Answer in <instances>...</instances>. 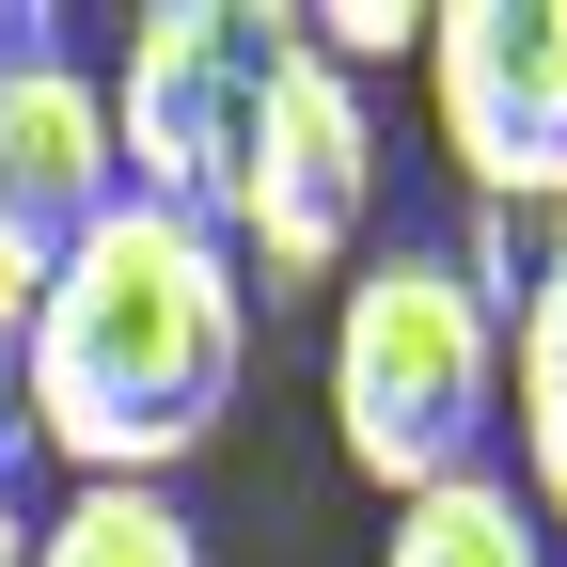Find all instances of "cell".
Listing matches in <instances>:
<instances>
[{
  "mask_svg": "<svg viewBox=\"0 0 567 567\" xmlns=\"http://www.w3.org/2000/svg\"><path fill=\"white\" fill-rule=\"evenodd\" d=\"M252 379V284L205 221H158V205H111L48 252V300H32V442L80 473V488H158L237 425Z\"/></svg>",
  "mask_w": 567,
  "mask_h": 567,
  "instance_id": "1",
  "label": "cell"
},
{
  "mask_svg": "<svg viewBox=\"0 0 567 567\" xmlns=\"http://www.w3.org/2000/svg\"><path fill=\"white\" fill-rule=\"evenodd\" d=\"M488 410H505V300L457 252H363L331 300V442L410 505L442 473H488Z\"/></svg>",
  "mask_w": 567,
  "mask_h": 567,
  "instance_id": "2",
  "label": "cell"
},
{
  "mask_svg": "<svg viewBox=\"0 0 567 567\" xmlns=\"http://www.w3.org/2000/svg\"><path fill=\"white\" fill-rule=\"evenodd\" d=\"M268 63H284V17H252V0H158V17L126 32V63L95 80V95H111L126 205L221 237V189H237V142H252Z\"/></svg>",
  "mask_w": 567,
  "mask_h": 567,
  "instance_id": "3",
  "label": "cell"
},
{
  "mask_svg": "<svg viewBox=\"0 0 567 567\" xmlns=\"http://www.w3.org/2000/svg\"><path fill=\"white\" fill-rule=\"evenodd\" d=\"M379 221V126H363V80L316 63L284 32L268 95H252V142H237V189H221V252L237 284H331Z\"/></svg>",
  "mask_w": 567,
  "mask_h": 567,
  "instance_id": "4",
  "label": "cell"
},
{
  "mask_svg": "<svg viewBox=\"0 0 567 567\" xmlns=\"http://www.w3.org/2000/svg\"><path fill=\"white\" fill-rule=\"evenodd\" d=\"M425 95L488 221L567 205V0H442L425 17Z\"/></svg>",
  "mask_w": 567,
  "mask_h": 567,
  "instance_id": "5",
  "label": "cell"
},
{
  "mask_svg": "<svg viewBox=\"0 0 567 567\" xmlns=\"http://www.w3.org/2000/svg\"><path fill=\"white\" fill-rule=\"evenodd\" d=\"M126 205V158H111V95L80 80V63H32L17 95H0V237H17L32 268L80 237V221H111Z\"/></svg>",
  "mask_w": 567,
  "mask_h": 567,
  "instance_id": "6",
  "label": "cell"
},
{
  "mask_svg": "<svg viewBox=\"0 0 567 567\" xmlns=\"http://www.w3.org/2000/svg\"><path fill=\"white\" fill-rule=\"evenodd\" d=\"M379 567H551V520L520 505L505 473H442V488H410Z\"/></svg>",
  "mask_w": 567,
  "mask_h": 567,
  "instance_id": "7",
  "label": "cell"
},
{
  "mask_svg": "<svg viewBox=\"0 0 567 567\" xmlns=\"http://www.w3.org/2000/svg\"><path fill=\"white\" fill-rule=\"evenodd\" d=\"M520 505L567 520V237L520 284Z\"/></svg>",
  "mask_w": 567,
  "mask_h": 567,
  "instance_id": "8",
  "label": "cell"
},
{
  "mask_svg": "<svg viewBox=\"0 0 567 567\" xmlns=\"http://www.w3.org/2000/svg\"><path fill=\"white\" fill-rule=\"evenodd\" d=\"M32 567H205V536L174 520V488H80L63 520H32Z\"/></svg>",
  "mask_w": 567,
  "mask_h": 567,
  "instance_id": "9",
  "label": "cell"
},
{
  "mask_svg": "<svg viewBox=\"0 0 567 567\" xmlns=\"http://www.w3.org/2000/svg\"><path fill=\"white\" fill-rule=\"evenodd\" d=\"M284 32H300L316 63H347V80H363V63L425 48V0H316V17H284Z\"/></svg>",
  "mask_w": 567,
  "mask_h": 567,
  "instance_id": "10",
  "label": "cell"
},
{
  "mask_svg": "<svg viewBox=\"0 0 567 567\" xmlns=\"http://www.w3.org/2000/svg\"><path fill=\"white\" fill-rule=\"evenodd\" d=\"M32 300H48V268L0 237V425H17V379H32Z\"/></svg>",
  "mask_w": 567,
  "mask_h": 567,
  "instance_id": "11",
  "label": "cell"
},
{
  "mask_svg": "<svg viewBox=\"0 0 567 567\" xmlns=\"http://www.w3.org/2000/svg\"><path fill=\"white\" fill-rule=\"evenodd\" d=\"M32 63H48V17H32V0H0V95L32 80Z\"/></svg>",
  "mask_w": 567,
  "mask_h": 567,
  "instance_id": "12",
  "label": "cell"
},
{
  "mask_svg": "<svg viewBox=\"0 0 567 567\" xmlns=\"http://www.w3.org/2000/svg\"><path fill=\"white\" fill-rule=\"evenodd\" d=\"M0 567H32V505H17V473H0Z\"/></svg>",
  "mask_w": 567,
  "mask_h": 567,
  "instance_id": "13",
  "label": "cell"
}]
</instances>
